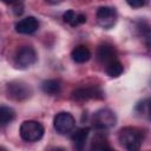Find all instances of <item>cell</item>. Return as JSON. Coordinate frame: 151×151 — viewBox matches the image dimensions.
Listing matches in <instances>:
<instances>
[{
  "label": "cell",
  "instance_id": "obj_19",
  "mask_svg": "<svg viewBox=\"0 0 151 151\" xmlns=\"http://www.w3.org/2000/svg\"><path fill=\"white\" fill-rule=\"evenodd\" d=\"M124 71V66L119 60H113L110 64L106 65V73L111 78H117L119 77Z\"/></svg>",
  "mask_w": 151,
  "mask_h": 151
},
{
  "label": "cell",
  "instance_id": "obj_7",
  "mask_svg": "<svg viewBox=\"0 0 151 151\" xmlns=\"http://www.w3.org/2000/svg\"><path fill=\"white\" fill-rule=\"evenodd\" d=\"M76 119L70 112H59L53 119V127L59 134H67L73 131Z\"/></svg>",
  "mask_w": 151,
  "mask_h": 151
},
{
  "label": "cell",
  "instance_id": "obj_21",
  "mask_svg": "<svg viewBox=\"0 0 151 151\" xmlns=\"http://www.w3.org/2000/svg\"><path fill=\"white\" fill-rule=\"evenodd\" d=\"M126 2L132 8H140L147 4V0H126Z\"/></svg>",
  "mask_w": 151,
  "mask_h": 151
},
{
  "label": "cell",
  "instance_id": "obj_1",
  "mask_svg": "<svg viewBox=\"0 0 151 151\" xmlns=\"http://www.w3.org/2000/svg\"><path fill=\"white\" fill-rule=\"evenodd\" d=\"M118 142L119 144L129 150V151H136L140 147L143 142V133L139 129L126 126L123 127L118 133Z\"/></svg>",
  "mask_w": 151,
  "mask_h": 151
},
{
  "label": "cell",
  "instance_id": "obj_9",
  "mask_svg": "<svg viewBox=\"0 0 151 151\" xmlns=\"http://www.w3.org/2000/svg\"><path fill=\"white\" fill-rule=\"evenodd\" d=\"M39 28V21L35 17H26L15 24V31L20 34H33Z\"/></svg>",
  "mask_w": 151,
  "mask_h": 151
},
{
  "label": "cell",
  "instance_id": "obj_10",
  "mask_svg": "<svg viewBox=\"0 0 151 151\" xmlns=\"http://www.w3.org/2000/svg\"><path fill=\"white\" fill-rule=\"evenodd\" d=\"M117 50L110 44H103L97 50V59L99 60V63L105 65L110 64L113 60H117Z\"/></svg>",
  "mask_w": 151,
  "mask_h": 151
},
{
  "label": "cell",
  "instance_id": "obj_4",
  "mask_svg": "<svg viewBox=\"0 0 151 151\" xmlns=\"http://www.w3.org/2000/svg\"><path fill=\"white\" fill-rule=\"evenodd\" d=\"M7 97L15 101H24L32 94V88L21 80H13L6 85Z\"/></svg>",
  "mask_w": 151,
  "mask_h": 151
},
{
  "label": "cell",
  "instance_id": "obj_3",
  "mask_svg": "<svg viewBox=\"0 0 151 151\" xmlns=\"http://www.w3.org/2000/svg\"><path fill=\"white\" fill-rule=\"evenodd\" d=\"M117 123L116 113L110 109H100L93 114L92 124L98 131H105L113 127Z\"/></svg>",
  "mask_w": 151,
  "mask_h": 151
},
{
  "label": "cell",
  "instance_id": "obj_11",
  "mask_svg": "<svg viewBox=\"0 0 151 151\" xmlns=\"http://www.w3.org/2000/svg\"><path fill=\"white\" fill-rule=\"evenodd\" d=\"M90 136V127H80V129H77L72 136H71V140L73 142V145L77 150H83L85 144H86V140Z\"/></svg>",
  "mask_w": 151,
  "mask_h": 151
},
{
  "label": "cell",
  "instance_id": "obj_15",
  "mask_svg": "<svg viewBox=\"0 0 151 151\" xmlns=\"http://www.w3.org/2000/svg\"><path fill=\"white\" fill-rule=\"evenodd\" d=\"M41 90L48 96H57L61 91V83L58 79H47L42 81Z\"/></svg>",
  "mask_w": 151,
  "mask_h": 151
},
{
  "label": "cell",
  "instance_id": "obj_18",
  "mask_svg": "<svg viewBox=\"0 0 151 151\" xmlns=\"http://www.w3.org/2000/svg\"><path fill=\"white\" fill-rule=\"evenodd\" d=\"M15 118V112L13 109L2 105L0 107V124L2 127H5L6 125H8L9 123H12Z\"/></svg>",
  "mask_w": 151,
  "mask_h": 151
},
{
  "label": "cell",
  "instance_id": "obj_5",
  "mask_svg": "<svg viewBox=\"0 0 151 151\" xmlns=\"http://www.w3.org/2000/svg\"><path fill=\"white\" fill-rule=\"evenodd\" d=\"M37 61V52L32 46H21L14 55V65L20 70L31 67Z\"/></svg>",
  "mask_w": 151,
  "mask_h": 151
},
{
  "label": "cell",
  "instance_id": "obj_8",
  "mask_svg": "<svg viewBox=\"0 0 151 151\" xmlns=\"http://www.w3.org/2000/svg\"><path fill=\"white\" fill-rule=\"evenodd\" d=\"M104 92L97 86L78 87L72 92V99L78 103H84L90 99H103Z\"/></svg>",
  "mask_w": 151,
  "mask_h": 151
},
{
  "label": "cell",
  "instance_id": "obj_17",
  "mask_svg": "<svg viewBox=\"0 0 151 151\" xmlns=\"http://www.w3.org/2000/svg\"><path fill=\"white\" fill-rule=\"evenodd\" d=\"M134 111L138 113V116H140L142 118H145L147 120L151 122V97L145 98L143 100H140L136 107Z\"/></svg>",
  "mask_w": 151,
  "mask_h": 151
},
{
  "label": "cell",
  "instance_id": "obj_22",
  "mask_svg": "<svg viewBox=\"0 0 151 151\" xmlns=\"http://www.w3.org/2000/svg\"><path fill=\"white\" fill-rule=\"evenodd\" d=\"M64 0H46V2L51 4V5H58V4H61Z\"/></svg>",
  "mask_w": 151,
  "mask_h": 151
},
{
  "label": "cell",
  "instance_id": "obj_20",
  "mask_svg": "<svg viewBox=\"0 0 151 151\" xmlns=\"http://www.w3.org/2000/svg\"><path fill=\"white\" fill-rule=\"evenodd\" d=\"M6 5H11L13 7V12L17 15H20L24 12V0H2Z\"/></svg>",
  "mask_w": 151,
  "mask_h": 151
},
{
  "label": "cell",
  "instance_id": "obj_6",
  "mask_svg": "<svg viewBox=\"0 0 151 151\" xmlns=\"http://www.w3.org/2000/svg\"><path fill=\"white\" fill-rule=\"evenodd\" d=\"M96 19H97L98 25L101 28L110 29L116 25V22L118 20V13H117L114 7L101 6V7H99L97 9Z\"/></svg>",
  "mask_w": 151,
  "mask_h": 151
},
{
  "label": "cell",
  "instance_id": "obj_14",
  "mask_svg": "<svg viewBox=\"0 0 151 151\" xmlns=\"http://www.w3.org/2000/svg\"><path fill=\"white\" fill-rule=\"evenodd\" d=\"M71 58L77 64H84V63H86L91 58V52H90V50L86 46L79 45V46H77V47H74L72 50Z\"/></svg>",
  "mask_w": 151,
  "mask_h": 151
},
{
  "label": "cell",
  "instance_id": "obj_2",
  "mask_svg": "<svg viewBox=\"0 0 151 151\" xmlns=\"http://www.w3.org/2000/svg\"><path fill=\"white\" fill-rule=\"evenodd\" d=\"M20 137L27 143H34L42 138L45 129L37 120H25L20 125Z\"/></svg>",
  "mask_w": 151,
  "mask_h": 151
},
{
  "label": "cell",
  "instance_id": "obj_12",
  "mask_svg": "<svg viewBox=\"0 0 151 151\" xmlns=\"http://www.w3.org/2000/svg\"><path fill=\"white\" fill-rule=\"evenodd\" d=\"M136 29L139 37L143 39L145 46L151 50V25L145 20H139L136 22Z\"/></svg>",
  "mask_w": 151,
  "mask_h": 151
},
{
  "label": "cell",
  "instance_id": "obj_13",
  "mask_svg": "<svg viewBox=\"0 0 151 151\" xmlns=\"http://www.w3.org/2000/svg\"><path fill=\"white\" fill-rule=\"evenodd\" d=\"M63 20L70 26L76 27V26H79L86 22V15L81 13H76L73 9H67L63 14Z\"/></svg>",
  "mask_w": 151,
  "mask_h": 151
},
{
  "label": "cell",
  "instance_id": "obj_16",
  "mask_svg": "<svg viewBox=\"0 0 151 151\" xmlns=\"http://www.w3.org/2000/svg\"><path fill=\"white\" fill-rule=\"evenodd\" d=\"M111 145L109 144L107 137L100 131L97 132L91 143V150H111Z\"/></svg>",
  "mask_w": 151,
  "mask_h": 151
}]
</instances>
